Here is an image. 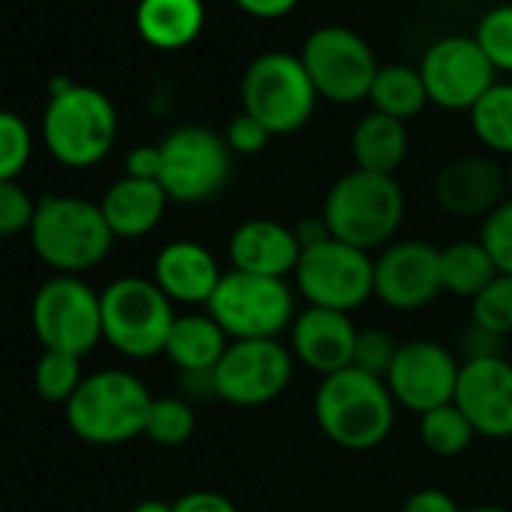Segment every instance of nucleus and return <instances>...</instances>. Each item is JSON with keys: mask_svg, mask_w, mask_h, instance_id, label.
<instances>
[{"mask_svg": "<svg viewBox=\"0 0 512 512\" xmlns=\"http://www.w3.org/2000/svg\"><path fill=\"white\" fill-rule=\"evenodd\" d=\"M314 419L329 443L347 452H371L392 437L398 404L383 377L362 368H344L320 380L314 392Z\"/></svg>", "mask_w": 512, "mask_h": 512, "instance_id": "obj_1", "label": "nucleus"}, {"mask_svg": "<svg viewBox=\"0 0 512 512\" xmlns=\"http://www.w3.org/2000/svg\"><path fill=\"white\" fill-rule=\"evenodd\" d=\"M28 238L37 260L49 266L52 275L79 278L106 263V256L118 241L100 211V202L76 193L40 196Z\"/></svg>", "mask_w": 512, "mask_h": 512, "instance_id": "obj_2", "label": "nucleus"}, {"mask_svg": "<svg viewBox=\"0 0 512 512\" xmlns=\"http://www.w3.org/2000/svg\"><path fill=\"white\" fill-rule=\"evenodd\" d=\"M404 211L407 202L395 175L353 169L329 187L320 214L326 217L332 238L365 253H380L398 238Z\"/></svg>", "mask_w": 512, "mask_h": 512, "instance_id": "obj_3", "label": "nucleus"}, {"mask_svg": "<svg viewBox=\"0 0 512 512\" xmlns=\"http://www.w3.org/2000/svg\"><path fill=\"white\" fill-rule=\"evenodd\" d=\"M154 395L127 368H100L85 374L64 416L70 431L91 446H121L145 437V422Z\"/></svg>", "mask_w": 512, "mask_h": 512, "instance_id": "obj_4", "label": "nucleus"}, {"mask_svg": "<svg viewBox=\"0 0 512 512\" xmlns=\"http://www.w3.org/2000/svg\"><path fill=\"white\" fill-rule=\"evenodd\" d=\"M118 139L115 103L91 85L58 82L43 112V145L67 169H91Z\"/></svg>", "mask_w": 512, "mask_h": 512, "instance_id": "obj_5", "label": "nucleus"}, {"mask_svg": "<svg viewBox=\"0 0 512 512\" xmlns=\"http://www.w3.org/2000/svg\"><path fill=\"white\" fill-rule=\"evenodd\" d=\"M103 341L124 359L145 362L166 353L175 305L151 278L124 275L100 290Z\"/></svg>", "mask_w": 512, "mask_h": 512, "instance_id": "obj_6", "label": "nucleus"}, {"mask_svg": "<svg viewBox=\"0 0 512 512\" xmlns=\"http://www.w3.org/2000/svg\"><path fill=\"white\" fill-rule=\"evenodd\" d=\"M317 88L299 55L266 52L241 76V112L253 115L272 136L299 133L317 112Z\"/></svg>", "mask_w": 512, "mask_h": 512, "instance_id": "obj_7", "label": "nucleus"}, {"mask_svg": "<svg viewBox=\"0 0 512 512\" xmlns=\"http://www.w3.org/2000/svg\"><path fill=\"white\" fill-rule=\"evenodd\" d=\"M205 311L229 341H281L299 314L296 287L281 278H260L229 269Z\"/></svg>", "mask_w": 512, "mask_h": 512, "instance_id": "obj_8", "label": "nucleus"}, {"mask_svg": "<svg viewBox=\"0 0 512 512\" xmlns=\"http://www.w3.org/2000/svg\"><path fill=\"white\" fill-rule=\"evenodd\" d=\"M31 329L43 350L91 356L103 341L100 290L79 275H52L31 299Z\"/></svg>", "mask_w": 512, "mask_h": 512, "instance_id": "obj_9", "label": "nucleus"}, {"mask_svg": "<svg viewBox=\"0 0 512 512\" xmlns=\"http://www.w3.org/2000/svg\"><path fill=\"white\" fill-rule=\"evenodd\" d=\"M293 287L308 308L353 314L374 299V256L338 238L320 241L302 250Z\"/></svg>", "mask_w": 512, "mask_h": 512, "instance_id": "obj_10", "label": "nucleus"}, {"mask_svg": "<svg viewBox=\"0 0 512 512\" xmlns=\"http://www.w3.org/2000/svg\"><path fill=\"white\" fill-rule=\"evenodd\" d=\"M160 187L169 202L199 205L220 196L232 175V151L226 139L208 127L187 124L160 142Z\"/></svg>", "mask_w": 512, "mask_h": 512, "instance_id": "obj_11", "label": "nucleus"}, {"mask_svg": "<svg viewBox=\"0 0 512 512\" xmlns=\"http://www.w3.org/2000/svg\"><path fill=\"white\" fill-rule=\"evenodd\" d=\"M302 64L320 94V100L353 106L368 100L377 79V58L365 37L350 28L326 25L317 28L302 46Z\"/></svg>", "mask_w": 512, "mask_h": 512, "instance_id": "obj_12", "label": "nucleus"}, {"mask_svg": "<svg viewBox=\"0 0 512 512\" xmlns=\"http://www.w3.org/2000/svg\"><path fill=\"white\" fill-rule=\"evenodd\" d=\"M296 377V359L284 341H232L211 371L214 398L232 407H266Z\"/></svg>", "mask_w": 512, "mask_h": 512, "instance_id": "obj_13", "label": "nucleus"}, {"mask_svg": "<svg viewBox=\"0 0 512 512\" xmlns=\"http://www.w3.org/2000/svg\"><path fill=\"white\" fill-rule=\"evenodd\" d=\"M443 296L440 247L425 238H395L374 256V299L398 314L428 308Z\"/></svg>", "mask_w": 512, "mask_h": 512, "instance_id": "obj_14", "label": "nucleus"}, {"mask_svg": "<svg viewBox=\"0 0 512 512\" xmlns=\"http://www.w3.org/2000/svg\"><path fill=\"white\" fill-rule=\"evenodd\" d=\"M458 374L461 362L446 344L434 338H413L398 344V353L383 380L398 407L422 416L455 401Z\"/></svg>", "mask_w": 512, "mask_h": 512, "instance_id": "obj_15", "label": "nucleus"}, {"mask_svg": "<svg viewBox=\"0 0 512 512\" xmlns=\"http://www.w3.org/2000/svg\"><path fill=\"white\" fill-rule=\"evenodd\" d=\"M494 73L473 37H443L419 61L428 103L446 112H470L494 88Z\"/></svg>", "mask_w": 512, "mask_h": 512, "instance_id": "obj_16", "label": "nucleus"}, {"mask_svg": "<svg viewBox=\"0 0 512 512\" xmlns=\"http://www.w3.org/2000/svg\"><path fill=\"white\" fill-rule=\"evenodd\" d=\"M434 202L455 220H485L509 193V169L488 154H461L443 163L431 184Z\"/></svg>", "mask_w": 512, "mask_h": 512, "instance_id": "obj_17", "label": "nucleus"}, {"mask_svg": "<svg viewBox=\"0 0 512 512\" xmlns=\"http://www.w3.org/2000/svg\"><path fill=\"white\" fill-rule=\"evenodd\" d=\"M485 440L512 437V362L506 356L464 359L452 401Z\"/></svg>", "mask_w": 512, "mask_h": 512, "instance_id": "obj_18", "label": "nucleus"}, {"mask_svg": "<svg viewBox=\"0 0 512 512\" xmlns=\"http://www.w3.org/2000/svg\"><path fill=\"white\" fill-rule=\"evenodd\" d=\"M226 256L232 272L290 281L299 266L302 244L290 223L275 217H250L232 229Z\"/></svg>", "mask_w": 512, "mask_h": 512, "instance_id": "obj_19", "label": "nucleus"}, {"mask_svg": "<svg viewBox=\"0 0 512 512\" xmlns=\"http://www.w3.org/2000/svg\"><path fill=\"white\" fill-rule=\"evenodd\" d=\"M356 338L359 326L353 317L326 308H305L290 326V350L296 365L320 374V380L353 368Z\"/></svg>", "mask_w": 512, "mask_h": 512, "instance_id": "obj_20", "label": "nucleus"}, {"mask_svg": "<svg viewBox=\"0 0 512 512\" xmlns=\"http://www.w3.org/2000/svg\"><path fill=\"white\" fill-rule=\"evenodd\" d=\"M223 269L217 256L193 238H175L163 244L154 256L151 281L163 290L172 305L184 308H208L214 290L223 281Z\"/></svg>", "mask_w": 512, "mask_h": 512, "instance_id": "obj_21", "label": "nucleus"}, {"mask_svg": "<svg viewBox=\"0 0 512 512\" xmlns=\"http://www.w3.org/2000/svg\"><path fill=\"white\" fill-rule=\"evenodd\" d=\"M169 196L160 187V181H142V178H118L100 199V211L112 229L115 238H145L151 235L163 214H166Z\"/></svg>", "mask_w": 512, "mask_h": 512, "instance_id": "obj_22", "label": "nucleus"}, {"mask_svg": "<svg viewBox=\"0 0 512 512\" xmlns=\"http://www.w3.org/2000/svg\"><path fill=\"white\" fill-rule=\"evenodd\" d=\"M205 28L202 0H139L136 31L160 52H181L199 40Z\"/></svg>", "mask_w": 512, "mask_h": 512, "instance_id": "obj_23", "label": "nucleus"}, {"mask_svg": "<svg viewBox=\"0 0 512 512\" xmlns=\"http://www.w3.org/2000/svg\"><path fill=\"white\" fill-rule=\"evenodd\" d=\"M229 344L232 341L208 311H187L175 317L163 356L181 374H211L223 353L229 350Z\"/></svg>", "mask_w": 512, "mask_h": 512, "instance_id": "obj_24", "label": "nucleus"}, {"mask_svg": "<svg viewBox=\"0 0 512 512\" xmlns=\"http://www.w3.org/2000/svg\"><path fill=\"white\" fill-rule=\"evenodd\" d=\"M407 148H410L407 124L380 112H368L365 118H359L350 139L356 169L377 172V175H395V169L407 157Z\"/></svg>", "mask_w": 512, "mask_h": 512, "instance_id": "obj_25", "label": "nucleus"}, {"mask_svg": "<svg viewBox=\"0 0 512 512\" xmlns=\"http://www.w3.org/2000/svg\"><path fill=\"white\" fill-rule=\"evenodd\" d=\"M494 278H497V269L491 263V256L485 253V247L479 244V238H458L440 247L443 293L473 302Z\"/></svg>", "mask_w": 512, "mask_h": 512, "instance_id": "obj_26", "label": "nucleus"}, {"mask_svg": "<svg viewBox=\"0 0 512 512\" xmlns=\"http://www.w3.org/2000/svg\"><path fill=\"white\" fill-rule=\"evenodd\" d=\"M368 100H371L374 112L407 124L428 106V91L419 76V67H407V64L380 67Z\"/></svg>", "mask_w": 512, "mask_h": 512, "instance_id": "obj_27", "label": "nucleus"}, {"mask_svg": "<svg viewBox=\"0 0 512 512\" xmlns=\"http://www.w3.org/2000/svg\"><path fill=\"white\" fill-rule=\"evenodd\" d=\"M479 145L497 157H512V82H494L467 112Z\"/></svg>", "mask_w": 512, "mask_h": 512, "instance_id": "obj_28", "label": "nucleus"}, {"mask_svg": "<svg viewBox=\"0 0 512 512\" xmlns=\"http://www.w3.org/2000/svg\"><path fill=\"white\" fill-rule=\"evenodd\" d=\"M479 434L473 431L470 419L455 407L443 404L419 416V440L437 458H458L464 455Z\"/></svg>", "mask_w": 512, "mask_h": 512, "instance_id": "obj_29", "label": "nucleus"}, {"mask_svg": "<svg viewBox=\"0 0 512 512\" xmlns=\"http://www.w3.org/2000/svg\"><path fill=\"white\" fill-rule=\"evenodd\" d=\"M196 431V410L187 398L181 395H163L151 401L148 422H145V437L157 446L175 449L184 446Z\"/></svg>", "mask_w": 512, "mask_h": 512, "instance_id": "obj_30", "label": "nucleus"}, {"mask_svg": "<svg viewBox=\"0 0 512 512\" xmlns=\"http://www.w3.org/2000/svg\"><path fill=\"white\" fill-rule=\"evenodd\" d=\"M82 380H85V371H82L79 356L58 353V350H43V356L37 359L34 389L49 404H64L67 407V401L76 395Z\"/></svg>", "mask_w": 512, "mask_h": 512, "instance_id": "obj_31", "label": "nucleus"}, {"mask_svg": "<svg viewBox=\"0 0 512 512\" xmlns=\"http://www.w3.org/2000/svg\"><path fill=\"white\" fill-rule=\"evenodd\" d=\"M470 323L494 338L512 335V278L509 275H497L470 302Z\"/></svg>", "mask_w": 512, "mask_h": 512, "instance_id": "obj_32", "label": "nucleus"}, {"mask_svg": "<svg viewBox=\"0 0 512 512\" xmlns=\"http://www.w3.org/2000/svg\"><path fill=\"white\" fill-rule=\"evenodd\" d=\"M34 154V133L28 121L10 109H0V181H19Z\"/></svg>", "mask_w": 512, "mask_h": 512, "instance_id": "obj_33", "label": "nucleus"}, {"mask_svg": "<svg viewBox=\"0 0 512 512\" xmlns=\"http://www.w3.org/2000/svg\"><path fill=\"white\" fill-rule=\"evenodd\" d=\"M473 40L497 73H512V4L488 10L476 25Z\"/></svg>", "mask_w": 512, "mask_h": 512, "instance_id": "obj_34", "label": "nucleus"}, {"mask_svg": "<svg viewBox=\"0 0 512 512\" xmlns=\"http://www.w3.org/2000/svg\"><path fill=\"white\" fill-rule=\"evenodd\" d=\"M479 244L491 256L497 275L512 278V196L497 205L479 226Z\"/></svg>", "mask_w": 512, "mask_h": 512, "instance_id": "obj_35", "label": "nucleus"}, {"mask_svg": "<svg viewBox=\"0 0 512 512\" xmlns=\"http://www.w3.org/2000/svg\"><path fill=\"white\" fill-rule=\"evenodd\" d=\"M37 214V199L19 181H0V238L28 235Z\"/></svg>", "mask_w": 512, "mask_h": 512, "instance_id": "obj_36", "label": "nucleus"}, {"mask_svg": "<svg viewBox=\"0 0 512 512\" xmlns=\"http://www.w3.org/2000/svg\"><path fill=\"white\" fill-rule=\"evenodd\" d=\"M395 353H398V341L392 338V332L377 329V326L359 329L356 353H353V368H362V371H368L374 377H386Z\"/></svg>", "mask_w": 512, "mask_h": 512, "instance_id": "obj_37", "label": "nucleus"}, {"mask_svg": "<svg viewBox=\"0 0 512 512\" xmlns=\"http://www.w3.org/2000/svg\"><path fill=\"white\" fill-rule=\"evenodd\" d=\"M223 139H226V145H229V151H232V154L253 157V154H263V151L269 148L272 133H269L260 121H256L253 115L238 112V115L226 124Z\"/></svg>", "mask_w": 512, "mask_h": 512, "instance_id": "obj_38", "label": "nucleus"}, {"mask_svg": "<svg viewBox=\"0 0 512 512\" xmlns=\"http://www.w3.org/2000/svg\"><path fill=\"white\" fill-rule=\"evenodd\" d=\"M401 512H464V509L455 503V497L449 491H443L437 485H425V488H416L404 500Z\"/></svg>", "mask_w": 512, "mask_h": 512, "instance_id": "obj_39", "label": "nucleus"}, {"mask_svg": "<svg viewBox=\"0 0 512 512\" xmlns=\"http://www.w3.org/2000/svg\"><path fill=\"white\" fill-rule=\"evenodd\" d=\"M160 169H163L160 145H136V148L124 157V175H130V178L160 181Z\"/></svg>", "mask_w": 512, "mask_h": 512, "instance_id": "obj_40", "label": "nucleus"}, {"mask_svg": "<svg viewBox=\"0 0 512 512\" xmlns=\"http://www.w3.org/2000/svg\"><path fill=\"white\" fill-rule=\"evenodd\" d=\"M175 512H238V506L211 488H193L175 500Z\"/></svg>", "mask_w": 512, "mask_h": 512, "instance_id": "obj_41", "label": "nucleus"}, {"mask_svg": "<svg viewBox=\"0 0 512 512\" xmlns=\"http://www.w3.org/2000/svg\"><path fill=\"white\" fill-rule=\"evenodd\" d=\"M232 4L253 19L272 22V19H284L287 13H293L299 7V0H232Z\"/></svg>", "mask_w": 512, "mask_h": 512, "instance_id": "obj_42", "label": "nucleus"}, {"mask_svg": "<svg viewBox=\"0 0 512 512\" xmlns=\"http://www.w3.org/2000/svg\"><path fill=\"white\" fill-rule=\"evenodd\" d=\"M503 338H494L470 323L464 335V359H482V356H503Z\"/></svg>", "mask_w": 512, "mask_h": 512, "instance_id": "obj_43", "label": "nucleus"}, {"mask_svg": "<svg viewBox=\"0 0 512 512\" xmlns=\"http://www.w3.org/2000/svg\"><path fill=\"white\" fill-rule=\"evenodd\" d=\"M293 232H296V238H299L302 250L332 238L329 223H326V217H323V214H305V217H299V220L293 223Z\"/></svg>", "mask_w": 512, "mask_h": 512, "instance_id": "obj_44", "label": "nucleus"}, {"mask_svg": "<svg viewBox=\"0 0 512 512\" xmlns=\"http://www.w3.org/2000/svg\"><path fill=\"white\" fill-rule=\"evenodd\" d=\"M130 512H175V503L160 500V497H148V500H139Z\"/></svg>", "mask_w": 512, "mask_h": 512, "instance_id": "obj_45", "label": "nucleus"}, {"mask_svg": "<svg viewBox=\"0 0 512 512\" xmlns=\"http://www.w3.org/2000/svg\"><path fill=\"white\" fill-rule=\"evenodd\" d=\"M464 512H509V509L494 506V503H485V506H470V509H464Z\"/></svg>", "mask_w": 512, "mask_h": 512, "instance_id": "obj_46", "label": "nucleus"}, {"mask_svg": "<svg viewBox=\"0 0 512 512\" xmlns=\"http://www.w3.org/2000/svg\"><path fill=\"white\" fill-rule=\"evenodd\" d=\"M509 193H512V163H509Z\"/></svg>", "mask_w": 512, "mask_h": 512, "instance_id": "obj_47", "label": "nucleus"}]
</instances>
